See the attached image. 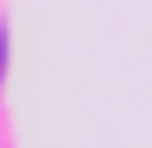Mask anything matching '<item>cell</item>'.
I'll list each match as a JSON object with an SVG mask.
<instances>
[]
</instances>
